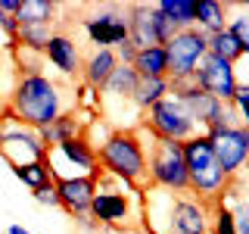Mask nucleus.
Listing matches in <instances>:
<instances>
[{
    "label": "nucleus",
    "mask_w": 249,
    "mask_h": 234,
    "mask_svg": "<svg viewBox=\"0 0 249 234\" xmlns=\"http://www.w3.org/2000/svg\"><path fill=\"white\" fill-rule=\"evenodd\" d=\"M202 135H206L209 144H212L221 172L233 181V178L249 166V128H243V125L237 122V125L209 128V131H202Z\"/></svg>",
    "instance_id": "9d476101"
},
{
    "label": "nucleus",
    "mask_w": 249,
    "mask_h": 234,
    "mask_svg": "<svg viewBox=\"0 0 249 234\" xmlns=\"http://www.w3.org/2000/svg\"><path fill=\"white\" fill-rule=\"evenodd\" d=\"M97 159L106 169L109 178H119V181L131 184V187H137V184L146 187V147L137 128L109 131L106 140L97 147Z\"/></svg>",
    "instance_id": "7ed1b4c3"
},
{
    "label": "nucleus",
    "mask_w": 249,
    "mask_h": 234,
    "mask_svg": "<svg viewBox=\"0 0 249 234\" xmlns=\"http://www.w3.org/2000/svg\"><path fill=\"white\" fill-rule=\"evenodd\" d=\"M84 135V122L78 119L75 113H66V116H59L56 122H50L47 128L37 131V137H41V144L50 150V147H59V144H66V140H75V137H81Z\"/></svg>",
    "instance_id": "6ab92c4d"
},
{
    "label": "nucleus",
    "mask_w": 249,
    "mask_h": 234,
    "mask_svg": "<svg viewBox=\"0 0 249 234\" xmlns=\"http://www.w3.org/2000/svg\"><path fill=\"white\" fill-rule=\"evenodd\" d=\"M81 31L93 44V50H115L119 44L128 41V13L119 3L97 6L81 19Z\"/></svg>",
    "instance_id": "1a4fd4ad"
},
{
    "label": "nucleus",
    "mask_w": 249,
    "mask_h": 234,
    "mask_svg": "<svg viewBox=\"0 0 249 234\" xmlns=\"http://www.w3.org/2000/svg\"><path fill=\"white\" fill-rule=\"evenodd\" d=\"M143 228L150 234H209L212 203L187 194L143 187Z\"/></svg>",
    "instance_id": "f257e3e1"
},
{
    "label": "nucleus",
    "mask_w": 249,
    "mask_h": 234,
    "mask_svg": "<svg viewBox=\"0 0 249 234\" xmlns=\"http://www.w3.org/2000/svg\"><path fill=\"white\" fill-rule=\"evenodd\" d=\"M44 59L50 62V66L56 69V75H62V78L81 75V62H84L81 44H78L69 31H53L50 44L44 47Z\"/></svg>",
    "instance_id": "2eb2a0df"
},
{
    "label": "nucleus",
    "mask_w": 249,
    "mask_h": 234,
    "mask_svg": "<svg viewBox=\"0 0 249 234\" xmlns=\"http://www.w3.org/2000/svg\"><path fill=\"white\" fill-rule=\"evenodd\" d=\"M6 234H31V231L22 228V225H10V228H6Z\"/></svg>",
    "instance_id": "e433bc0d"
},
{
    "label": "nucleus",
    "mask_w": 249,
    "mask_h": 234,
    "mask_svg": "<svg viewBox=\"0 0 249 234\" xmlns=\"http://www.w3.org/2000/svg\"><path fill=\"white\" fill-rule=\"evenodd\" d=\"M193 84H196L199 91H206L209 97L228 103V106H231L233 94L240 88L237 72H233V62L221 59V57H212V53H206V57L199 59L196 72H193Z\"/></svg>",
    "instance_id": "ddd939ff"
},
{
    "label": "nucleus",
    "mask_w": 249,
    "mask_h": 234,
    "mask_svg": "<svg viewBox=\"0 0 249 234\" xmlns=\"http://www.w3.org/2000/svg\"><path fill=\"white\" fill-rule=\"evenodd\" d=\"M44 162L50 169L53 181H62V178H100L97 147L84 135L75 137V140H66L59 147H50Z\"/></svg>",
    "instance_id": "423d86ee"
},
{
    "label": "nucleus",
    "mask_w": 249,
    "mask_h": 234,
    "mask_svg": "<svg viewBox=\"0 0 249 234\" xmlns=\"http://www.w3.org/2000/svg\"><path fill=\"white\" fill-rule=\"evenodd\" d=\"M228 31L233 35V41L240 44L243 57H249V6H246V3H231Z\"/></svg>",
    "instance_id": "393cba45"
},
{
    "label": "nucleus",
    "mask_w": 249,
    "mask_h": 234,
    "mask_svg": "<svg viewBox=\"0 0 249 234\" xmlns=\"http://www.w3.org/2000/svg\"><path fill=\"white\" fill-rule=\"evenodd\" d=\"M13 175L19 178L25 187L31 191H41V187L53 184V175L50 169H47V162H28V166H13Z\"/></svg>",
    "instance_id": "a878e982"
},
{
    "label": "nucleus",
    "mask_w": 249,
    "mask_h": 234,
    "mask_svg": "<svg viewBox=\"0 0 249 234\" xmlns=\"http://www.w3.org/2000/svg\"><path fill=\"white\" fill-rule=\"evenodd\" d=\"M184 162H187V178H190V194L206 203H215L224 197V191L231 187V178L221 172L215 159V150L209 144L206 135H196L184 140Z\"/></svg>",
    "instance_id": "20e7f679"
},
{
    "label": "nucleus",
    "mask_w": 249,
    "mask_h": 234,
    "mask_svg": "<svg viewBox=\"0 0 249 234\" xmlns=\"http://www.w3.org/2000/svg\"><path fill=\"white\" fill-rule=\"evenodd\" d=\"M231 109L233 116H237V122L243 125V128H249V84H240L237 94H233L231 100Z\"/></svg>",
    "instance_id": "c756f323"
},
{
    "label": "nucleus",
    "mask_w": 249,
    "mask_h": 234,
    "mask_svg": "<svg viewBox=\"0 0 249 234\" xmlns=\"http://www.w3.org/2000/svg\"><path fill=\"white\" fill-rule=\"evenodd\" d=\"M88 215L100 228H119V225H128L134 218V209H131V194H122L119 187H106L100 184L97 178V194L90 200Z\"/></svg>",
    "instance_id": "4468645a"
},
{
    "label": "nucleus",
    "mask_w": 249,
    "mask_h": 234,
    "mask_svg": "<svg viewBox=\"0 0 249 234\" xmlns=\"http://www.w3.org/2000/svg\"><path fill=\"white\" fill-rule=\"evenodd\" d=\"M115 66H119V59H115V50H90L88 57L81 62V78L84 84L93 91H100L103 84L109 81V75L115 72Z\"/></svg>",
    "instance_id": "a211bd4d"
},
{
    "label": "nucleus",
    "mask_w": 249,
    "mask_h": 234,
    "mask_svg": "<svg viewBox=\"0 0 249 234\" xmlns=\"http://www.w3.org/2000/svg\"><path fill=\"white\" fill-rule=\"evenodd\" d=\"M134 57H137V47L131 44V41H124V44L115 47V59H119L122 66H131V62H134Z\"/></svg>",
    "instance_id": "72a5a7b5"
},
{
    "label": "nucleus",
    "mask_w": 249,
    "mask_h": 234,
    "mask_svg": "<svg viewBox=\"0 0 249 234\" xmlns=\"http://www.w3.org/2000/svg\"><path fill=\"white\" fill-rule=\"evenodd\" d=\"M75 225H78V228H81L84 234H100V231H103L90 215H75Z\"/></svg>",
    "instance_id": "f704fd0d"
},
{
    "label": "nucleus",
    "mask_w": 249,
    "mask_h": 234,
    "mask_svg": "<svg viewBox=\"0 0 249 234\" xmlns=\"http://www.w3.org/2000/svg\"><path fill=\"white\" fill-rule=\"evenodd\" d=\"M209 53H212V57L228 59V62H240V59H243V50H240V44L233 41V35H231L228 28L209 35Z\"/></svg>",
    "instance_id": "cd10ccee"
},
{
    "label": "nucleus",
    "mask_w": 249,
    "mask_h": 234,
    "mask_svg": "<svg viewBox=\"0 0 249 234\" xmlns=\"http://www.w3.org/2000/svg\"><path fill=\"white\" fill-rule=\"evenodd\" d=\"M56 13H59V3L53 0H22V10L16 16L19 25H47L50 28L56 22Z\"/></svg>",
    "instance_id": "5701e85b"
},
{
    "label": "nucleus",
    "mask_w": 249,
    "mask_h": 234,
    "mask_svg": "<svg viewBox=\"0 0 249 234\" xmlns=\"http://www.w3.org/2000/svg\"><path fill=\"white\" fill-rule=\"evenodd\" d=\"M146 131H150L153 137L159 140H175V144H184V140L202 135L196 128V122L190 119V113L184 109V103L175 97V94H168V97H162L156 106H150L143 113V119H140Z\"/></svg>",
    "instance_id": "0eeeda50"
},
{
    "label": "nucleus",
    "mask_w": 249,
    "mask_h": 234,
    "mask_svg": "<svg viewBox=\"0 0 249 234\" xmlns=\"http://www.w3.org/2000/svg\"><path fill=\"white\" fill-rule=\"evenodd\" d=\"M75 97L69 88H62L59 78L44 75V72H22L16 88L10 91V109L22 125L41 131L59 116L72 113Z\"/></svg>",
    "instance_id": "f03ea898"
},
{
    "label": "nucleus",
    "mask_w": 249,
    "mask_h": 234,
    "mask_svg": "<svg viewBox=\"0 0 249 234\" xmlns=\"http://www.w3.org/2000/svg\"><path fill=\"white\" fill-rule=\"evenodd\" d=\"M56 194H59V206L69 215H88L90 200L97 194V178H62L56 181Z\"/></svg>",
    "instance_id": "dca6fc26"
},
{
    "label": "nucleus",
    "mask_w": 249,
    "mask_h": 234,
    "mask_svg": "<svg viewBox=\"0 0 249 234\" xmlns=\"http://www.w3.org/2000/svg\"><path fill=\"white\" fill-rule=\"evenodd\" d=\"M131 66L140 78H168V53L165 47H143Z\"/></svg>",
    "instance_id": "4be33fe9"
},
{
    "label": "nucleus",
    "mask_w": 249,
    "mask_h": 234,
    "mask_svg": "<svg viewBox=\"0 0 249 234\" xmlns=\"http://www.w3.org/2000/svg\"><path fill=\"white\" fill-rule=\"evenodd\" d=\"M0 156L13 166H28V162H44L47 147L41 144L35 128L22 125L16 116H6L0 122Z\"/></svg>",
    "instance_id": "9b49d317"
},
{
    "label": "nucleus",
    "mask_w": 249,
    "mask_h": 234,
    "mask_svg": "<svg viewBox=\"0 0 249 234\" xmlns=\"http://www.w3.org/2000/svg\"><path fill=\"white\" fill-rule=\"evenodd\" d=\"M165 53H168V78H193L199 59L209 53V38L196 28H187V31H178L175 38L165 44Z\"/></svg>",
    "instance_id": "f8f14e48"
},
{
    "label": "nucleus",
    "mask_w": 249,
    "mask_h": 234,
    "mask_svg": "<svg viewBox=\"0 0 249 234\" xmlns=\"http://www.w3.org/2000/svg\"><path fill=\"white\" fill-rule=\"evenodd\" d=\"M233 222H237V234H249V200H240L233 209Z\"/></svg>",
    "instance_id": "2f4dec72"
},
{
    "label": "nucleus",
    "mask_w": 249,
    "mask_h": 234,
    "mask_svg": "<svg viewBox=\"0 0 249 234\" xmlns=\"http://www.w3.org/2000/svg\"><path fill=\"white\" fill-rule=\"evenodd\" d=\"M146 187H159L168 194H187L190 178H187L184 147L175 140H153L150 156H146Z\"/></svg>",
    "instance_id": "39448f33"
},
{
    "label": "nucleus",
    "mask_w": 249,
    "mask_h": 234,
    "mask_svg": "<svg viewBox=\"0 0 249 234\" xmlns=\"http://www.w3.org/2000/svg\"><path fill=\"white\" fill-rule=\"evenodd\" d=\"M0 31L6 35V41L19 44V41H16V38H19V22H16V16H3V13H0Z\"/></svg>",
    "instance_id": "473e14b6"
},
{
    "label": "nucleus",
    "mask_w": 249,
    "mask_h": 234,
    "mask_svg": "<svg viewBox=\"0 0 249 234\" xmlns=\"http://www.w3.org/2000/svg\"><path fill=\"white\" fill-rule=\"evenodd\" d=\"M128 13V41L143 50V47H162L156 41V25H153V3H131L124 6Z\"/></svg>",
    "instance_id": "f3484780"
},
{
    "label": "nucleus",
    "mask_w": 249,
    "mask_h": 234,
    "mask_svg": "<svg viewBox=\"0 0 249 234\" xmlns=\"http://www.w3.org/2000/svg\"><path fill=\"white\" fill-rule=\"evenodd\" d=\"M22 10V0H0V13L3 16H19Z\"/></svg>",
    "instance_id": "c9c22d12"
},
{
    "label": "nucleus",
    "mask_w": 249,
    "mask_h": 234,
    "mask_svg": "<svg viewBox=\"0 0 249 234\" xmlns=\"http://www.w3.org/2000/svg\"><path fill=\"white\" fill-rule=\"evenodd\" d=\"M156 6L178 31L196 28V0H159Z\"/></svg>",
    "instance_id": "b1692460"
},
{
    "label": "nucleus",
    "mask_w": 249,
    "mask_h": 234,
    "mask_svg": "<svg viewBox=\"0 0 249 234\" xmlns=\"http://www.w3.org/2000/svg\"><path fill=\"white\" fill-rule=\"evenodd\" d=\"M209 234H237V222H233V209L224 206L221 200L212 203V225Z\"/></svg>",
    "instance_id": "c85d7f7f"
},
{
    "label": "nucleus",
    "mask_w": 249,
    "mask_h": 234,
    "mask_svg": "<svg viewBox=\"0 0 249 234\" xmlns=\"http://www.w3.org/2000/svg\"><path fill=\"white\" fill-rule=\"evenodd\" d=\"M31 197H35V203H41L47 209H62L59 206V194H56V181L41 187V191H31Z\"/></svg>",
    "instance_id": "7c9ffc66"
},
{
    "label": "nucleus",
    "mask_w": 249,
    "mask_h": 234,
    "mask_svg": "<svg viewBox=\"0 0 249 234\" xmlns=\"http://www.w3.org/2000/svg\"><path fill=\"white\" fill-rule=\"evenodd\" d=\"M50 35L53 28L47 25H19V50H28V53H44V47L50 44Z\"/></svg>",
    "instance_id": "bb28decb"
},
{
    "label": "nucleus",
    "mask_w": 249,
    "mask_h": 234,
    "mask_svg": "<svg viewBox=\"0 0 249 234\" xmlns=\"http://www.w3.org/2000/svg\"><path fill=\"white\" fill-rule=\"evenodd\" d=\"M228 16H231V3L221 0H199L196 3V31L202 35H215V31L228 28Z\"/></svg>",
    "instance_id": "aec40b11"
},
{
    "label": "nucleus",
    "mask_w": 249,
    "mask_h": 234,
    "mask_svg": "<svg viewBox=\"0 0 249 234\" xmlns=\"http://www.w3.org/2000/svg\"><path fill=\"white\" fill-rule=\"evenodd\" d=\"M171 81V78H168ZM171 94L184 103V109L190 113V119L196 122L199 131H209V128H221V125H237V116L228 103L209 97L206 91H199L193 84V78H175L171 81Z\"/></svg>",
    "instance_id": "6e6552de"
},
{
    "label": "nucleus",
    "mask_w": 249,
    "mask_h": 234,
    "mask_svg": "<svg viewBox=\"0 0 249 234\" xmlns=\"http://www.w3.org/2000/svg\"><path fill=\"white\" fill-rule=\"evenodd\" d=\"M171 94V81L168 78H140L137 88H134V97H131V103L140 116L146 113L150 106H156L162 97H168Z\"/></svg>",
    "instance_id": "412c9836"
}]
</instances>
